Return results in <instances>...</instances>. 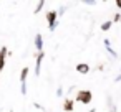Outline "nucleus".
Instances as JSON below:
<instances>
[{"label":"nucleus","mask_w":121,"mask_h":112,"mask_svg":"<svg viewBox=\"0 0 121 112\" xmlns=\"http://www.w3.org/2000/svg\"><path fill=\"white\" fill-rule=\"evenodd\" d=\"M75 100L76 102H81V104H91V100H93V94H91V91H88V89H81V91H76V96H75Z\"/></svg>","instance_id":"1"},{"label":"nucleus","mask_w":121,"mask_h":112,"mask_svg":"<svg viewBox=\"0 0 121 112\" xmlns=\"http://www.w3.org/2000/svg\"><path fill=\"white\" fill-rule=\"evenodd\" d=\"M45 20H47V23H48V30H50V31H55L56 23H58V12H56V10H50V12H47Z\"/></svg>","instance_id":"2"},{"label":"nucleus","mask_w":121,"mask_h":112,"mask_svg":"<svg viewBox=\"0 0 121 112\" xmlns=\"http://www.w3.org/2000/svg\"><path fill=\"white\" fill-rule=\"evenodd\" d=\"M43 58H45V51L37 53V56H35V76H40V73H42V63H43Z\"/></svg>","instance_id":"3"},{"label":"nucleus","mask_w":121,"mask_h":112,"mask_svg":"<svg viewBox=\"0 0 121 112\" xmlns=\"http://www.w3.org/2000/svg\"><path fill=\"white\" fill-rule=\"evenodd\" d=\"M9 54H10V51H9L7 46H2V48H0V71L5 68V63H7V56H9Z\"/></svg>","instance_id":"4"},{"label":"nucleus","mask_w":121,"mask_h":112,"mask_svg":"<svg viewBox=\"0 0 121 112\" xmlns=\"http://www.w3.org/2000/svg\"><path fill=\"white\" fill-rule=\"evenodd\" d=\"M33 43H35V50H37V53H42V51H43V36H42V33H37V35H35Z\"/></svg>","instance_id":"5"},{"label":"nucleus","mask_w":121,"mask_h":112,"mask_svg":"<svg viewBox=\"0 0 121 112\" xmlns=\"http://www.w3.org/2000/svg\"><path fill=\"white\" fill-rule=\"evenodd\" d=\"M73 109H75V100L70 99V97H66L63 100V110L65 112H73Z\"/></svg>","instance_id":"6"},{"label":"nucleus","mask_w":121,"mask_h":112,"mask_svg":"<svg viewBox=\"0 0 121 112\" xmlns=\"http://www.w3.org/2000/svg\"><path fill=\"white\" fill-rule=\"evenodd\" d=\"M76 73H80V74H88V73H90V64H86V63H78V64H76Z\"/></svg>","instance_id":"7"},{"label":"nucleus","mask_w":121,"mask_h":112,"mask_svg":"<svg viewBox=\"0 0 121 112\" xmlns=\"http://www.w3.org/2000/svg\"><path fill=\"white\" fill-rule=\"evenodd\" d=\"M103 43H104V46H106V51H108V53H109L113 58H118V53L113 50V46H111V41H109L108 38H104V41H103Z\"/></svg>","instance_id":"8"},{"label":"nucleus","mask_w":121,"mask_h":112,"mask_svg":"<svg viewBox=\"0 0 121 112\" xmlns=\"http://www.w3.org/2000/svg\"><path fill=\"white\" fill-rule=\"evenodd\" d=\"M28 74H30V68H28V66H25V68L20 71V84L27 82V77H28Z\"/></svg>","instance_id":"9"},{"label":"nucleus","mask_w":121,"mask_h":112,"mask_svg":"<svg viewBox=\"0 0 121 112\" xmlns=\"http://www.w3.org/2000/svg\"><path fill=\"white\" fill-rule=\"evenodd\" d=\"M106 102H108V110H109V112H116V110H118V109H116V104L113 102V99H111V97H108V99H106Z\"/></svg>","instance_id":"10"},{"label":"nucleus","mask_w":121,"mask_h":112,"mask_svg":"<svg viewBox=\"0 0 121 112\" xmlns=\"http://www.w3.org/2000/svg\"><path fill=\"white\" fill-rule=\"evenodd\" d=\"M43 7H45V2H43V0H40V2H37V5H35V10H33V13H35V15H37V13H40Z\"/></svg>","instance_id":"11"},{"label":"nucleus","mask_w":121,"mask_h":112,"mask_svg":"<svg viewBox=\"0 0 121 112\" xmlns=\"http://www.w3.org/2000/svg\"><path fill=\"white\" fill-rule=\"evenodd\" d=\"M111 25H113V22H111V20H108V22H104V23L101 25V31H108V30L111 28Z\"/></svg>","instance_id":"12"},{"label":"nucleus","mask_w":121,"mask_h":112,"mask_svg":"<svg viewBox=\"0 0 121 112\" xmlns=\"http://www.w3.org/2000/svg\"><path fill=\"white\" fill-rule=\"evenodd\" d=\"M27 91H28V86H27V82L20 84V92H22V96H27Z\"/></svg>","instance_id":"13"},{"label":"nucleus","mask_w":121,"mask_h":112,"mask_svg":"<svg viewBox=\"0 0 121 112\" xmlns=\"http://www.w3.org/2000/svg\"><path fill=\"white\" fill-rule=\"evenodd\" d=\"M113 23H118V22H121V12H116L114 15H113V20H111Z\"/></svg>","instance_id":"14"},{"label":"nucleus","mask_w":121,"mask_h":112,"mask_svg":"<svg viewBox=\"0 0 121 112\" xmlns=\"http://www.w3.org/2000/svg\"><path fill=\"white\" fill-rule=\"evenodd\" d=\"M56 12H58V17H60V15H63V13L66 12V7H65V5H61V7H60V8H58Z\"/></svg>","instance_id":"15"},{"label":"nucleus","mask_w":121,"mask_h":112,"mask_svg":"<svg viewBox=\"0 0 121 112\" xmlns=\"http://www.w3.org/2000/svg\"><path fill=\"white\" fill-rule=\"evenodd\" d=\"M56 96H58V97L63 96V87H58V89H56Z\"/></svg>","instance_id":"16"},{"label":"nucleus","mask_w":121,"mask_h":112,"mask_svg":"<svg viewBox=\"0 0 121 112\" xmlns=\"http://www.w3.org/2000/svg\"><path fill=\"white\" fill-rule=\"evenodd\" d=\"M114 5H116V7L121 10V0H116V2H114Z\"/></svg>","instance_id":"17"},{"label":"nucleus","mask_w":121,"mask_h":112,"mask_svg":"<svg viewBox=\"0 0 121 112\" xmlns=\"http://www.w3.org/2000/svg\"><path fill=\"white\" fill-rule=\"evenodd\" d=\"M10 112H13V110H10Z\"/></svg>","instance_id":"18"}]
</instances>
